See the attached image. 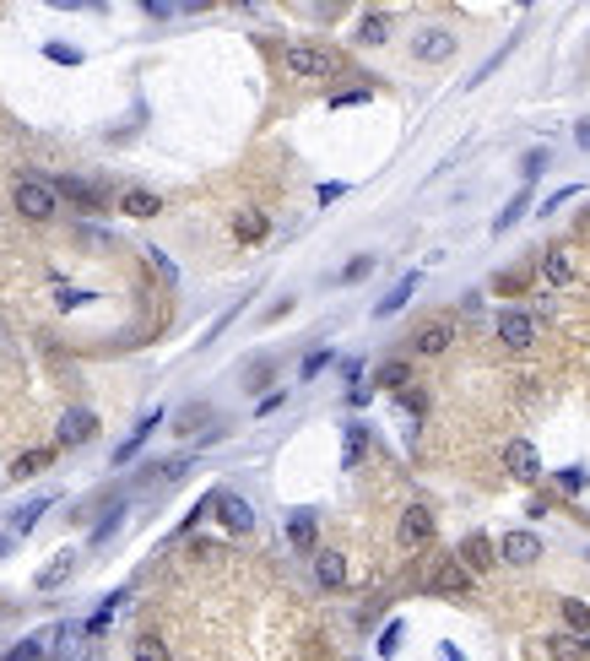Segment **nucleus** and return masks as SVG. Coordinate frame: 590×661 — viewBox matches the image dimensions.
Instances as JSON below:
<instances>
[{"label":"nucleus","instance_id":"37998d69","mask_svg":"<svg viewBox=\"0 0 590 661\" xmlns=\"http://www.w3.org/2000/svg\"><path fill=\"white\" fill-rule=\"evenodd\" d=\"M526 282H531L526 272H504V277H498V293H520V288H526Z\"/></svg>","mask_w":590,"mask_h":661},{"label":"nucleus","instance_id":"bb28decb","mask_svg":"<svg viewBox=\"0 0 590 661\" xmlns=\"http://www.w3.org/2000/svg\"><path fill=\"white\" fill-rule=\"evenodd\" d=\"M363 450H368V428H363V423H347V450H342V461H347V467H358Z\"/></svg>","mask_w":590,"mask_h":661},{"label":"nucleus","instance_id":"a211bd4d","mask_svg":"<svg viewBox=\"0 0 590 661\" xmlns=\"http://www.w3.org/2000/svg\"><path fill=\"white\" fill-rule=\"evenodd\" d=\"M49 504H54L49 494H38V499H28V504H17V510H12V537H28V532H33V526H38V515H44Z\"/></svg>","mask_w":590,"mask_h":661},{"label":"nucleus","instance_id":"473e14b6","mask_svg":"<svg viewBox=\"0 0 590 661\" xmlns=\"http://www.w3.org/2000/svg\"><path fill=\"white\" fill-rule=\"evenodd\" d=\"M6 661H44V640H22L17 650H6Z\"/></svg>","mask_w":590,"mask_h":661},{"label":"nucleus","instance_id":"2f4dec72","mask_svg":"<svg viewBox=\"0 0 590 661\" xmlns=\"http://www.w3.org/2000/svg\"><path fill=\"white\" fill-rule=\"evenodd\" d=\"M401 634H407L401 624H384V634H379V656H384V661H390V656L401 650Z\"/></svg>","mask_w":590,"mask_h":661},{"label":"nucleus","instance_id":"393cba45","mask_svg":"<svg viewBox=\"0 0 590 661\" xmlns=\"http://www.w3.org/2000/svg\"><path fill=\"white\" fill-rule=\"evenodd\" d=\"M563 618H569V634L590 645V602H563Z\"/></svg>","mask_w":590,"mask_h":661},{"label":"nucleus","instance_id":"1a4fd4ad","mask_svg":"<svg viewBox=\"0 0 590 661\" xmlns=\"http://www.w3.org/2000/svg\"><path fill=\"white\" fill-rule=\"evenodd\" d=\"M98 434V412L93 407H71L60 418V445H87Z\"/></svg>","mask_w":590,"mask_h":661},{"label":"nucleus","instance_id":"aec40b11","mask_svg":"<svg viewBox=\"0 0 590 661\" xmlns=\"http://www.w3.org/2000/svg\"><path fill=\"white\" fill-rule=\"evenodd\" d=\"M542 272H547V282H553V288L574 282V260H569V249H563V244H553V249L542 255Z\"/></svg>","mask_w":590,"mask_h":661},{"label":"nucleus","instance_id":"2eb2a0df","mask_svg":"<svg viewBox=\"0 0 590 661\" xmlns=\"http://www.w3.org/2000/svg\"><path fill=\"white\" fill-rule=\"evenodd\" d=\"M158 423H163V412H158V407H152V412H147V418H141V423H136V434H130V439H125V445H119V450H114V467H125V461H136V450H141V445H147V434H152V428H158Z\"/></svg>","mask_w":590,"mask_h":661},{"label":"nucleus","instance_id":"f3484780","mask_svg":"<svg viewBox=\"0 0 590 661\" xmlns=\"http://www.w3.org/2000/svg\"><path fill=\"white\" fill-rule=\"evenodd\" d=\"M412 293H417V272H407V277H401L396 288H390V293H384V298L374 304V314L384 320V314H396V309H407V304H412Z\"/></svg>","mask_w":590,"mask_h":661},{"label":"nucleus","instance_id":"a19ab883","mask_svg":"<svg viewBox=\"0 0 590 661\" xmlns=\"http://www.w3.org/2000/svg\"><path fill=\"white\" fill-rule=\"evenodd\" d=\"M325 363H331V347H319V353H309V358H303V379H314V374H319Z\"/></svg>","mask_w":590,"mask_h":661},{"label":"nucleus","instance_id":"c756f323","mask_svg":"<svg viewBox=\"0 0 590 661\" xmlns=\"http://www.w3.org/2000/svg\"><path fill=\"white\" fill-rule=\"evenodd\" d=\"M374 379H379L384 390H401V385L412 379V369H407V363H379V374H374Z\"/></svg>","mask_w":590,"mask_h":661},{"label":"nucleus","instance_id":"4be33fe9","mask_svg":"<svg viewBox=\"0 0 590 661\" xmlns=\"http://www.w3.org/2000/svg\"><path fill=\"white\" fill-rule=\"evenodd\" d=\"M526 212H531V190H520L514 201H509V207H504V212L493 217V233H509V228H514L520 217H526Z\"/></svg>","mask_w":590,"mask_h":661},{"label":"nucleus","instance_id":"ddd939ff","mask_svg":"<svg viewBox=\"0 0 590 661\" xmlns=\"http://www.w3.org/2000/svg\"><path fill=\"white\" fill-rule=\"evenodd\" d=\"M314 580H319L325 591H342V585H347V559H342V553H331V548L314 553Z\"/></svg>","mask_w":590,"mask_h":661},{"label":"nucleus","instance_id":"72a5a7b5","mask_svg":"<svg viewBox=\"0 0 590 661\" xmlns=\"http://www.w3.org/2000/svg\"><path fill=\"white\" fill-rule=\"evenodd\" d=\"M368 272H374V260H368V255H358V260H347V266H342V282H363Z\"/></svg>","mask_w":590,"mask_h":661},{"label":"nucleus","instance_id":"58836bf2","mask_svg":"<svg viewBox=\"0 0 590 661\" xmlns=\"http://www.w3.org/2000/svg\"><path fill=\"white\" fill-rule=\"evenodd\" d=\"M558 483H563V494H579V488L590 483V472H579V467H569V472H558Z\"/></svg>","mask_w":590,"mask_h":661},{"label":"nucleus","instance_id":"4c0bfd02","mask_svg":"<svg viewBox=\"0 0 590 661\" xmlns=\"http://www.w3.org/2000/svg\"><path fill=\"white\" fill-rule=\"evenodd\" d=\"M542 168H547V147H542V152H526V158H520V174H526V179H537Z\"/></svg>","mask_w":590,"mask_h":661},{"label":"nucleus","instance_id":"20e7f679","mask_svg":"<svg viewBox=\"0 0 590 661\" xmlns=\"http://www.w3.org/2000/svg\"><path fill=\"white\" fill-rule=\"evenodd\" d=\"M498 342L514 347V353L537 347V320H531L526 309H498Z\"/></svg>","mask_w":590,"mask_h":661},{"label":"nucleus","instance_id":"423d86ee","mask_svg":"<svg viewBox=\"0 0 590 661\" xmlns=\"http://www.w3.org/2000/svg\"><path fill=\"white\" fill-rule=\"evenodd\" d=\"M396 537H401V548H428V543H433V515H428L423 504L401 510V526H396Z\"/></svg>","mask_w":590,"mask_h":661},{"label":"nucleus","instance_id":"49530a36","mask_svg":"<svg viewBox=\"0 0 590 661\" xmlns=\"http://www.w3.org/2000/svg\"><path fill=\"white\" fill-rule=\"evenodd\" d=\"M6 553H12V537H0V559H6Z\"/></svg>","mask_w":590,"mask_h":661},{"label":"nucleus","instance_id":"6e6552de","mask_svg":"<svg viewBox=\"0 0 590 661\" xmlns=\"http://www.w3.org/2000/svg\"><path fill=\"white\" fill-rule=\"evenodd\" d=\"M49 190H54V201H60V195H65V201H77L82 212H98V207H103V190H98V184H87V179H77V174H65V179H54Z\"/></svg>","mask_w":590,"mask_h":661},{"label":"nucleus","instance_id":"4468645a","mask_svg":"<svg viewBox=\"0 0 590 661\" xmlns=\"http://www.w3.org/2000/svg\"><path fill=\"white\" fill-rule=\"evenodd\" d=\"M314 537H319L314 515H309V510H293V515H287V543H293L298 553H314Z\"/></svg>","mask_w":590,"mask_h":661},{"label":"nucleus","instance_id":"c9c22d12","mask_svg":"<svg viewBox=\"0 0 590 661\" xmlns=\"http://www.w3.org/2000/svg\"><path fill=\"white\" fill-rule=\"evenodd\" d=\"M147 260H152V266L163 272V282H179V266H174V260H168L163 249H147Z\"/></svg>","mask_w":590,"mask_h":661},{"label":"nucleus","instance_id":"ea45409f","mask_svg":"<svg viewBox=\"0 0 590 661\" xmlns=\"http://www.w3.org/2000/svg\"><path fill=\"white\" fill-rule=\"evenodd\" d=\"M574 195H579V184H563V190H553V195H547V201H542V212H558L563 201H574Z\"/></svg>","mask_w":590,"mask_h":661},{"label":"nucleus","instance_id":"7c9ffc66","mask_svg":"<svg viewBox=\"0 0 590 661\" xmlns=\"http://www.w3.org/2000/svg\"><path fill=\"white\" fill-rule=\"evenodd\" d=\"M233 228H238V239H249V244H255V239H266V217H260V212H244Z\"/></svg>","mask_w":590,"mask_h":661},{"label":"nucleus","instance_id":"412c9836","mask_svg":"<svg viewBox=\"0 0 590 661\" xmlns=\"http://www.w3.org/2000/svg\"><path fill=\"white\" fill-rule=\"evenodd\" d=\"M547 650H553V661H585V650H590V645H585L579 634H569V629H563V634H553V640H547Z\"/></svg>","mask_w":590,"mask_h":661},{"label":"nucleus","instance_id":"79ce46f5","mask_svg":"<svg viewBox=\"0 0 590 661\" xmlns=\"http://www.w3.org/2000/svg\"><path fill=\"white\" fill-rule=\"evenodd\" d=\"M212 418V407H184V418H179V434H190L195 423H206Z\"/></svg>","mask_w":590,"mask_h":661},{"label":"nucleus","instance_id":"39448f33","mask_svg":"<svg viewBox=\"0 0 590 661\" xmlns=\"http://www.w3.org/2000/svg\"><path fill=\"white\" fill-rule=\"evenodd\" d=\"M504 472L520 477V483L542 477V455H537V445H531V439H509V445H504Z\"/></svg>","mask_w":590,"mask_h":661},{"label":"nucleus","instance_id":"f8f14e48","mask_svg":"<svg viewBox=\"0 0 590 661\" xmlns=\"http://www.w3.org/2000/svg\"><path fill=\"white\" fill-rule=\"evenodd\" d=\"M77 564H82V559H77L71 548H60V553H54V559L38 569V580H33V585H38V591H54V585H65V580L77 575Z\"/></svg>","mask_w":590,"mask_h":661},{"label":"nucleus","instance_id":"9b49d317","mask_svg":"<svg viewBox=\"0 0 590 661\" xmlns=\"http://www.w3.org/2000/svg\"><path fill=\"white\" fill-rule=\"evenodd\" d=\"M498 553H504V564H537L542 559V537L537 532H509L498 543Z\"/></svg>","mask_w":590,"mask_h":661},{"label":"nucleus","instance_id":"c85d7f7f","mask_svg":"<svg viewBox=\"0 0 590 661\" xmlns=\"http://www.w3.org/2000/svg\"><path fill=\"white\" fill-rule=\"evenodd\" d=\"M433 591H466V569L449 559V564H444V569L433 575Z\"/></svg>","mask_w":590,"mask_h":661},{"label":"nucleus","instance_id":"6ab92c4d","mask_svg":"<svg viewBox=\"0 0 590 661\" xmlns=\"http://www.w3.org/2000/svg\"><path fill=\"white\" fill-rule=\"evenodd\" d=\"M119 212H125V217H158L163 201H158L152 190H125V195H119Z\"/></svg>","mask_w":590,"mask_h":661},{"label":"nucleus","instance_id":"f03ea898","mask_svg":"<svg viewBox=\"0 0 590 661\" xmlns=\"http://www.w3.org/2000/svg\"><path fill=\"white\" fill-rule=\"evenodd\" d=\"M12 207L28 217V223H49L54 212H60V201H54V190L44 184V179H17V190H12Z\"/></svg>","mask_w":590,"mask_h":661},{"label":"nucleus","instance_id":"a878e982","mask_svg":"<svg viewBox=\"0 0 590 661\" xmlns=\"http://www.w3.org/2000/svg\"><path fill=\"white\" fill-rule=\"evenodd\" d=\"M119 520H125V499H114V504L103 510V520L93 526V543H109V537L119 532Z\"/></svg>","mask_w":590,"mask_h":661},{"label":"nucleus","instance_id":"5701e85b","mask_svg":"<svg viewBox=\"0 0 590 661\" xmlns=\"http://www.w3.org/2000/svg\"><path fill=\"white\" fill-rule=\"evenodd\" d=\"M49 461H54V450H28V455H17V461H12V477H38V472L49 467Z\"/></svg>","mask_w":590,"mask_h":661},{"label":"nucleus","instance_id":"f704fd0d","mask_svg":"<svg viewBox=\"0 0 590 661\" xmlns=\"http://www.w3.org/2000/svg\"><path fill=\"white\" fill-rule=\"evenodd\" d=\"M44 54L60 65H82V49H71V44H44Z\"/></svg>","mask_w":590,"mask_h":661},{"label":"nucleus","instance_id":"9d476101","mask_svg":"<svg viewBox=\"0 0 590 661\" xmlns=\"http://www.w3.org/2000/svg\"><path fill=\"white\" fill-rule=\"evenodd\" d=\"M412 342H417L423 358H439V353L455 342V320H428V325H417V337H412Z\"/></svg>","mask_w":590,"mask_h":661},{"label":"nucleus","instance_id":"f257e3e1","mask_svg":"<svg viewBox=\"0 0 590 661\" xmlns=\"http://www.w3.org/2000/svg\"><path fill=\"white\" fill-rule=\"evenodd\" d=\"M287 71L293 77H309V82H331L336 71H342V60L331 54V49H319V44H287Z\"/></svg>","mask_w":590,"mask_h":661},{"label":"nucleus","instance_id":"e433bc0d","mask_svg":"<svg viewBox=\"0 0 590 661\" xmlns=\"http://www.w3.org/2000/svg\"><path fill=\"white\" fill-rule=\"evenodd\" d=\"M87 298H93V293H82V288H60V293H54V304H60V309H82Z\"/></svg>","mask_w":590,"mask_h":661},{"label":"nucleus","instance_id":"dca6fc26","mask_svg":"<svg viewBox=\"0 0 590 661\" xmlns=\"http://www.w3.org/2000/svg\"><path fill=\"white\" fill-rule=\"evenodd\" d=\"M461 559H466V569H477V575H482V569H493V564H498V553H493V543H488V537H482V532H472V537H466V543H461Z\"/></svg>","mask_w":590,"mask_h":661},{"label":"nucleus","instance_id":"0eeeda50","mask_svg":"<svg viewBox=\"0 0 590 661\" xmlns=\"http://www.w3.org/2000/svg\"><path fill=\"white\" fill-rule=\"evenodd\" d=\"M412 54H417L423 65H439V60L455 54V33H449V28H423V33L412 38Z\"/></svg>","mask_w":590,"mask_h":661},{"label":"nucleus","instance_id":"cd10ccee","mask_svg":"<svg viewBox=\"0 0 590 661\" xmlns=\"http://www.w3.org/2000/svg\"><path fill=\"white\" fill-rule=\"evenodd\" d=\"M384 38H390V22H384L379 12H374V17H363V28H358V44H368V49H374V44H384Z\"/></svg>","mask_w":590,"mask_h":661},{"label":"nucleus","instance_id":"a18cd8bd","mask_svg":"<svg viewBox=\"0 0 590 661\" xmlns=\"http://www.w3.org/2000/svg\"><path fill=\"white\" fill-rule=\"evenodd\" d=\"M439 661H466V656L455 650V645H439Z\"/></svg>","mask_w":590,"mask_h":661},{"label":"nucleus","instance_id":"b1692460","mask_svg":"<svg viewBox=\"0 0 590 661\" xmlns=\"http://www.w3.org/2000/svg\"><path fill=\"white\" fill-rule=\"evenodd\" d=\"M130 656H136V661H174V656H168V645H163L158 634H136V645H130Z\"/></svg>","mask_w":590,"mask_h":661},{"label":"nucleus","instance_id":"7ed1b4c3","mask_svg":"<svg viewBox=\"0 0 590 661\" xmlns=\"http://www.w3.org/2000/svg\"><path fill=\"white\" fill-rule=\"evenodd\" d=\"M212 510H217V520L228 526V532H255V504L244 499V494H233V488H217L212 494Z\"/></svg>","mask_w":590,"mask_h":661},{"label":"nucleus","instance_id":"c03bdc74","mask_svg":"<svg viewBox=\"0 0 590 661\" xmlns=\"http://www.w3.org/2000/svg\"><path fill=\"white\" fill-rule=\"evenodd\" d=\"M574 142H579V147L590 152V119H579V125H574Z\"/></svg>","mask_w":590,"mask_h":661}]
</instances>
